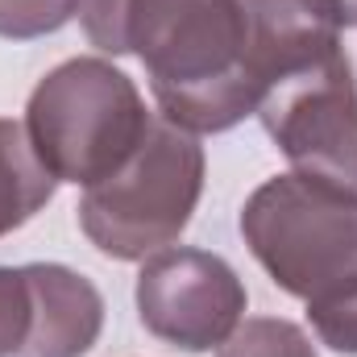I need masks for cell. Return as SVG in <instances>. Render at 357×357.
Returning <instances> with one entry per match:
<instances>
[{
	"instance_id": "4fadbf2b",
	"label": "cell",
	"mask_w": 357,
	"mask_h": 357,
	"mask_svg": "<svg viewBox=\"0 0 357 357\" xmlns=\"http://www.w3.org/2000/svg\"><path fill=\"white\" fill-rule=\"evenodd\" d=\"M79 0H0V38L33 42L59 33L75 17Z\"/></svg>"
},
{
	"instance_id": "7c38bea8",
	"label": "cell",
	"mask_w": 357,
	"mask_h": 357,
	"mask_svg": "<svg viewBox=\"0 0 357 357\" xmlns=\"http://www.w3.org/2000/svg\"><path fill=\"white\" fill-rule=\"evenodd\" d=\"M33 333V291L25 266H0V357H21Z\"/></svg>"
},
{
	"instance_id": "6da1fadb",
	"label": "cell",
	"mask_w": 357,
	"mask_h": 357,
	"mask_svg": "<svg viewBox=\"0 0 357 357\" xmlns=\"http://www.w3.org/2000/svg\"><path fill=\"white\" fill-rule=\"evenodd\" d=\"M129 54L142 59L162 116L187 133H225L262 108L237 0H133Z\"/></svg>"
},
{
	"instance_id": "5b68a950",
	"label": "cell",
	"mask_w": 357,
	"mask_h": 357,
	"mask_svg": "<svg viewBox=\"0 0 357 357\" xmlns=\"http://www.w3.org/2000/svg\"><path fill=\"white\" fill-rule=\"evenodd\" d=\"M258 116L295 175L357 199V79L345 50L274 84Z\"/></svg>"
},
{
	"instance_id": "8fae6325",
	"label": "cell",
	"mask_w": 357,
	"mask_h": 357,
	"mask_svg": "<svg viewBox=\"0 0 357 357\" xmlns=\"http://www.w3.org/2000/svg\"><path fill=\"white\" fill-rule=\"evenodd\" d=\"M307 324L320 337V345L357 357V278L307 299Z\"/></svg>"
},
{
	"instance_id": "30bf717a",
	"label": "cell",
	"mask_w": 357,
	"mask_h": 357,
	"mask_svg": "<svg viewBox=\"0 0 357 357\" xmlns=\"http://www.w3.org/2000/svg\"><path fill=\"white\" fill-rule=\"evenodd\" d=\"M216 357H320L312 337L282 320V316H254L233 328V337L216 349Z\"/></svg>"
},
{
	"instance_id": "5bb4252c",
	"label": "cell",
	"mask_w": 357,
	"mask_h": 357,
	"mask_svg": "<svg viewBox=\"0 0 357 357\" xmlns=\"http://www.w3.org/2000/svg\"><path fill=\"white\" fill-rule=\"evenodd\" d=\"M129 4L133 0H79V25L88 33V42L104 54H129Z\"/></svg>"
},
{
	"instance_id": "ba28073f",
	"label": "cell",
	"mask_w": 357,
	"mask_h": 357,
	"mask_svg": "<svg viewBox=\"0 0 357 357\" xmlns=\"http://www.w3.org/2000/svg\"><path fill=\"white\" fill-rule=\"evenodd\" d=\"M33 333L21 357H84L104 328V295L88 274L63 262H29Z\"/></svg>"
},
{
	"instance_id": "8992f818",
	"label": "cell",
	"mask_w": 357,
	"mask_h": 357,
	"mask_svg": "<svg viewBox=\"0 0 357 357\" xmlns=\"http://www.w3.org/2000/svg\"><path fill=\"white\" fill-rule=\"evenodd\" d=\"M137 316L146 333L183 354L220 349L245 316V282L220 254L208 250H162L142 262Z\"/></svg>"
},
{
	"instance_id": "52a82bcc",
	"label": "cell",
	"mask_w": 357,
	"mask_h": 357,
	"mask_svg": "<svg viewBox=\"0 0 357 357\" xmlns=\"http://www.w3.org/2000/svg\"><path fill=\"white\" fill-rule=\"evenodd\" d=\"M237 4L245 17L254 75L266 91L341 50L345 25L337 0H237Z\"/></svg>"
},
{
	"instance_id": "277c9868",
	"label": "cell",
	"mask_w": 357,
	"mask_h": 357,
	"mask_svg": "<svg viewBox=\"0 0 357 357\" xmlns=\"http://www.w3.org/2000/svg\"><path fill=\"white\" fill-rule=\"evenodd\" d=\"M241 237L274 287L303 303L357 278V199L320 178H266L241 208Z\"/></svg>"
},
{
	"instance_id": "3957f363",
	"label": "cell",
	"mask_w": 357,
	"mask_h": 357,
	"mask_svg": "<svg viewBox=\"0 0 357 357\" xmlns=\"http://www.w3.org/2000/svg\"><path fill=\"white\" fill-rule=\"evenodd\" d=\"M204 195V146L167 116L112 178L84 187L79 229L104 258L146 262L171 250Z\"/></svg>"
},
{
	"instance_id": "9a60e30c",
	"label": "cell",
	"mask_w": 357,
	"mask_h": 357,
	"mask_svg": "<svg viewBox=\"0 0 357 357\" xmlns=\"http://www.w3.org/2000/svg\"><path fill=\"white\" fill-rule=\"evenodd\" d=\"M337 13H341V25H345V29L357 25V0H337Z\"/></svg>"
},
{
	"instance_id": "7a4b0ae2",
	"label": "cell",
	"mask_w": 357,
	"mask_h": 357,
	"mask_svg": "<svg viewBox=\"0 0 357 357\" xmlns=\"http://www.w3.org/2000/svg\"><path fill=\"white\" fill-rule=\"evenodd\" d=\"M154 116L137 84L108 59H67L25 104V133L59 183L96 187L146 142Z\"/></svg>"
},
{
	"instance_id": "9c48e42d",
	"label": "cell",
	"mask_w": 357,
	"mask_h": 357,
	"mask_svg": "<svg viewBox=\"0 0 357 357\" xmlns=\"http://www.w3.org/2000/svg\"><path fill=\"white\" fill-rule=\"evenodd\" d=\"M59 178L50 175L21 121L0 116V237L29 225L54 195Z\"/></svg>"
}]
</instances>
